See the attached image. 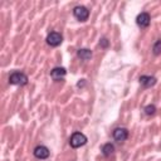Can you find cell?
Returning <instances> with one entry per match:
<instances>
[{"mask_svg":"<svg viewBox=\"0 0 161 161\" xmlns=\"http://www.w3.org/2000/svg\"><path fill=\"white\" fill-rule=\"evenodd\" d=\"M9 83L14 86H25L28 83V75L23 72H13L9 75Z\"/></svg>","mask_w":161,"mask_h":161,"instance_id":"1","label":"cell"},{"mask_svg":"<svg viewBox=\"0 0 161 161\" xmlns=\"http://www.w3.org/2000/svg\"><path fill=\"white\" fill-rule=\"evenodd\" d=\"M87 143V137L82 132H74L69 138V145L73 148H78Z\"/></svg>","mask_w":161,"mask_h":161,"instance_id":"2","label":"cell"},{"mask_svg":"<svg viewBox=\"0 0 161 161\" xmlns=\"http://www.w3.org/2000/svg\"><path fill=\"white\" fill-rule=\"evenodd\" d=\"M73 15L75 16V19H78L79 21H86L89 18V10L86 6L78 5L73 9Z\"/></svg>","mask_w":161,"mask_h":161,"instance_id":"3","label":"cell"},{"mask_svg":"<svg viewBox=\"0 0 161 161\" xmlns=\"http://www.w3.org/2000/svg\"><path fill=\"white\" fill-rule=\"evenodd\" d=\"M62 42H63V36L58 31H52L47 36V44L50 47H58L62 44Z\"/></svg>","mask_w":161,"mask_h":161,"instance_id":"4","label":"cell"},{"mask_svg":"<svg viewBox=\"0 0 161 161\" xmlns=\"http://www.w3.org/2000/svg\"><path fill=\"white\" fill-rule=\"evenodd\" d=\"M112 136H113L114 141H117V142H123V141H126L127 137H128V131H127V128H125V127H117V128L113 130Z\"/></svg>","mask_w":161,"mask_h":161,"instance_id":"5","label":"cell"},{"mask_svg":"<svg viewBox=\"0 0 161 161\" xmlns=\"http://www.w3.org/2000/svg\"><path fill=\"white\" fill-rule=\"evenodd\" d=\"M33 153H34V156H35L36 158H39V160H45V158L49 157L50 151H49V148H48L47 146L39 145V146H36V147L34 148Z\"/></svg>","mask_w":161,"mask_h":161,"instance_id":"6","label":"cell"},{"mask_svg":"<svg viewBox=\"0 0 161 161\" xmlns=\"http://www.w3.org/2000/svg\"><path fill=\"white\" fill-rule=\"evenodd\" d=\"M150 21H151V16L148 13H141L137 15L136 18V24L140 26V28H147L150 25Z\"/></svg>","mask_w":161,"mask_h":161,"instance_id":"7","label":"cell"},{"mask_svg":"<svg viewBox=\"0 0 161 161\" xmlns=\"http://www.w3.org/2000/svg\"><path fill=\"white\" fill-rule=\"evenodd\" d=\"M65 74H67V70H65V68H63V67H55V68H53V69L50 70V77H52L55 82L63 80L64 77H65Z\"/></svg>","mask_w":161,"mask_h":161,"instance_id":"8","label":"cell"},{"mask_svg":"<svg viewBox=\"0 0 161 161\" xmlns=\"http://www.w3.org/2000/svg\"><path fill=\"white\" fill-rule=\"evenodd\" d=\"M138 80H140V84L143 86L145 88H150V87L155 86L157 82V79L155 77H151V75H141L138 78Z\"/></svg>","mask_w":161,"mask_h":161,"instance_id":"9","label":"cell"},{"mask_svg":"<svg viewBox=\"0 0 161 161\" xmlns=\"http://www.w3.org/2000/svg\"><path fill=\"white\" fill-rule=\"evenodd\" d=\"M77 55H78L79 59L87 62V60H89L92 58V52L89 49H87V48H80V49L77 50Z\"/></svg>","mask_w":161,"mask_h":161,"instance_id":"10","label":"cell"},{"mask_svg":"<svg viewBox=\"0 0 161 161\" xmlns=\"http://www.w3.org/2000/svg\"><path fill=\"white\" fill-rule=\"evenodd\" d=\"M113 152H114V146L112 143H106V145L102 146V153H103V156L109 157L111 155H113Z\"/></svg>","mask_w":161,"mask_h":161,"instance_id":"11","label":"cell"},{"mask_svg":"<svg viewBox=\"0 0 161 161\" xmlns=\"http://www.w3.org/2000/svg\"><path fill=\"white\" fill-rule=\"evenodd\" d=\"M152 53L155 55H160L161 54V39H158V40L155 42V44L152 47Z\"/></svg>","mask_w":161,"mask_h":161,"instance_id":"12","label":"cell"},{"mask_svg":"<svg viewBox=\"0 0 161 161\" xmlns=\"http://www.w3.org/2000/svg\"><path fill=\"white\" fill-rule=\"evenodd\" d=\"M143 111H145V113H146L147 116H152V114L156 113V106H155V104H148V106H146V107L143 108Z\"/></svg>","mask_w":161,"mask_h":161,"instance_id":"13","label":"cell"},{"mask_svg":"<svg viewBox=\"0 0 161 161\" xmlns=\"http://www.w3.org/2000/svg\"><path fill=\"white\" fill-rule=\"evenodd\" d=\"M99 45H101L102 48H107V47H108V40H107L106 38H102L101 42H99Z\"/></svg>","mask_w":161,"mask_h":161,"instance_id":"14","label":"cell"},{"mask_svg":"<svg viewBox=\"0 0 161 161\" xmlns=\"http://www.w3.org/2000/svg\"><path fill=\"white\" fill-rule=\"evenodd\" d=\"M86 84V79H80L78 83H77V87H83Z\"/></svg>","mask_w":161,"mask_h":161,"instance_id":"15","label":"cell"}]
</instances>
